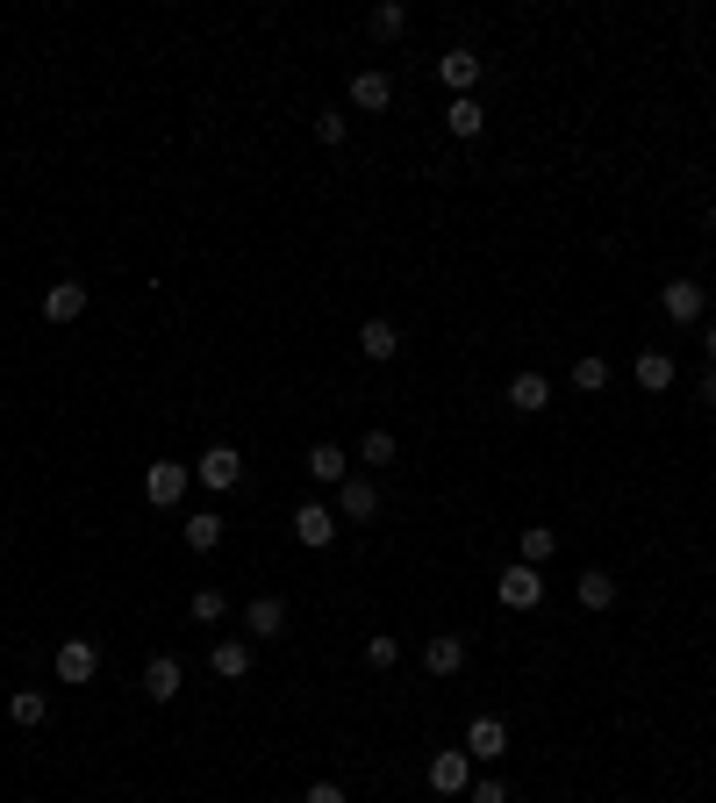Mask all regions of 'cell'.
Wrapping results in <instances>:
<instances>
[{"label": "cell", "mask_w": 716, "mask_h": 803, "mask_svg": "<svg viewBox=\"0 0 716 803\" xmlns=\"http://www.w3.org/2000/svg\"><path fill=\"white\" fill-rule=\"evenodd\" d=\"M660 309L674 316V323H703V316H709V287L703 280H666L660 287Z\"/></svg>", "instance_id": "cell-3"}, {"label": "cell", "mask_w": 716, "mask_h": 803, "mask_svg": "<svg viewBox=\"0 0 716 803\" xmlns=\"http://www.w3.org/2000/svg\"><path fill=\"white\" fill-rule=\"evenodd\" d=\"M430 790L437 796H466V790H474V753H466V747H445L430 761Z\"/></svg>", "instance_id": "cell-2"}, {"label": "cell", "mask_w": 716, "mask_h": 803, "mask_svg": "<svg viewBox=\"0 0 716 803\" xmlns=\"http://www.w3.org/2000/svg\"><path fill=\"white\" fill-rule=\"evenodd\" d=\"M544 402H552V381H544V373H516L509 381V409L516 416H538Z\"/></svg>", "instance_id": "cell-17"}, {"label": "cell", "mask_w": 716, "mask_h": 803, "mask_svg": "<svg viewBox=\"0 0 716 803\" xmlns=\"http://www.w3.org/2000/svg\"><path fill=\"white\" fill-rule=\"evenodd\" d=\"M243 631H251V639H287V603L280 596L243 603Z\"/></svg>", "instance_id": "cell-10"}, {"label": "cell", "mask_w": 716, "mask_h": 803, "mask_svg": "<svg viewBox=\"0 0 716 803\" xmlns=\"http://www.w3.org/2000/svg\"><path fill=\"white\" fill-rule=\"evenodd\" d=\"M187 617H194V625H222V617H230V596H222V588H194Z\"/></svg>", "instance_id": "cell-24"}, {"label": "cell", "mask_w": 716, "mask_h": 803, "mask_svg": "<svg viewBox=\"0 0 716 803\" xmlns=\"http://www.w3.org/2000/svg\"><path fill=\"white\" fill-rule=\"evenodd\" d=\"M301 803H352V796H344L338 782H309V790H301Z\"/></svg>", "instance_id": "cell-32"}, {"label": "cell", "mask_w": 716, "mask_h": 803, "mask_svg": "<svg viewBox=\"0 0 716 803\" xmlns=\"http://www.w3.org/2000/svg\"><path fill=\"white\" fill-rule=\"evenodd\" d=\"M294 538L309 545V553H323V545L338 538V509H323V503H301V509H294Z\"/></svg>", "instance_id": "cell-6"}, {"label": "cell", "mask_w": 716, "mask_h": 803, "mask_svg": "<svg viewBox=\"0 0 716 803\" xmlns=\"http://www.w3.org/2000/svg\"><path fill=\"white\" fill-rule=\"evenodd\" d=\"M359 460L365 466H394V431H365L359 437Z\"/></svg>", "instance_id": "cell-29"}, {"label": "cell", "mask_w": 716, "mask_h": 803, "mask_svg": "<svg viewBox=\"0 0 716 803\" xmlns=\"http://www.w3.org/2000/svg\"><path fill=\"white\" fill-rule=\"evenodd\" d=\"M338 517H352V524H373L380 517V488H373V481H338Z\"/></svg>", "instance_id": "cell-8"}, {"label": "cell", "mask_w": 716, "mask_h": 803, "mask_svg": "<svg viewBox=\"0 0 716 803\" xmlns=\"http://www.w3.org/2000/svg\"><path fill=\"white\" fill-rule=\"evenodd\" d=\"M573 388H581V395H602V388H609V359H595V352L573 359Z\"/></svg>", "instance_id": "cell-28"}, {"label": "cell", "mask_w": 716, "mask_h": 803, "mask_svg": "<svg viewBox=\"0 0 716 803\" xmlns=\"http://www.w3.org/2000/svg\"><path fill=\"white\" fill-rule=\"evenodd\" d=\"M51 668H58V681H65V689H86V681L101 675V646L94 639H65L51 653Z\"/></svg>", "instance_id": "cell-1"}, {"label": "cell", "mask_w": 716, "mask_h": 803, "mask_svg": "<svg viewBox=\"0 0 716 803\" xmlns=\"http://www.w3.org/2000/svg\"><path fill=\"white\" fill-rule=\"evenodd\" d=\"M8 718L22 724V732H37V724L51 718V703H43V689H14V696H8Z\"/></svg>", "instance_id": "cell-23"}, {"label": "cell", "mask_w": 716, "mask_h": 803, "mask_svg": "<svg viewBox=\"0 0 716 803\" xmlns=\"http://www.w3.org/2000/svg\"><path fill=\"white\" fill-rule=\"evenodd\" d=\"M365 29H373V37H402V29H408V8H402V0H380V8L365 14Z\"/></svg>", "instance_id": "cell-27"}, {"label": "cell", "mask_w": 716, "mask_h": 803, "mask_svg": "<svg viewBox=\"0 0 716 803\" xmlns=\"http://www.w3.org/2000/svg\"><path fill=\"white\" fill-rule=\"evenodd\" d=\"M437 80H445L452 94H474V86H480V58L459 43V51H445V58H437Z\"/></svg>", "instance_id": "cell-14"}, {"label": "cell", "mask_w": 716, "mask_h": 803, "mask_svg": "<svg viewBox=\"0 0 716 803\" xmlns=\"http://www.w3.org/2000/svg\"><path fill=\"white\" fill-rule=\"evenodd\" d=\"M703 352H709V367H716V323H703Z\"/></svg>", "instance_id": "cell-34"}, {"label": "cell", "mask_w": 716, "mask_h": 803, "mask_svg": "<svg viewBox=\"0 0 716 803\" xmlns=\"http://www.w3.org/2000/svg\"><path fill=\"white\" fill-rule=\"evenodd\" d=\"M194 474H201L208 488L222 495V488H237V481H243V452H237V445H208L201 460H194Z\"/></svg>", "instance_id": "cell-4"}, {"label": "cell", "mask_w": 716, "mask_h": 803, "mask_svg": "<svg viewBox=\"0 0 716 803\" xmlns=\"http://www.w3.org/2000/svg\"><path fill=\"white\" fill-rule=\"evenodd\" d=\"M709 230H716V194H709Z\"/></svg>", "instance_id": "cell-36"}, {"label": "cell", "mask_w": 716, "mask_h": 803, "mask_svg": "<svg viewBox=\"0 0 716 803\" xmlns=\"http://www.w3.org/2000/svg\"><path fill=\"white\" fill-rule=\"evenodd\" d=\"M573 603H581V610H609V603H616V574L588 567L581 581H573Z\"/></svg>", "instance_id": "cell-19"}, {"label": "cell", "mask_w": 716, "mask_h": 803, "mask_svg": "<svg viewBox=\"0 0 716 803\" xmlns=\"http://www.w3.org/2000/svg\"><path fill=\"white\" fill-rule=\"evenodd\" d=\"M216 545H222V517H216V509L187 517V553H216Z\"/></svg>", "instance_id": "cell-26"}, {"label": "cell", "mask_w": 716, "mask_h": 803, "mask_svg": "<svg viewBox=\"0 0 716 803\" xmlns=\"http://www.w3.org/2000/svg\"><path fill=\"white\" fill-rule=\"evenodd\" d=\"M144 495H151L158 509H173L179 495H187V466H179V460H158V466L144 474Z\"/></svg>", "instance_id": "cell-11"}, {"label": "cell", "mask_w": 716, "mask_h": 803, "mask_svg": "<svg viewBox=\"0 0 716 803\" xmlns=\"http://www.w3.org/2000/svg\"><path fill=\"white\" fill-rule=\"evenodd\" d=\"M387 101H394V80H387V72H352V109L380 115Z\"/></svg>", "instance_id": "cell-18"}, {"label": "cell", "mask_w": 716, "mask_h": 803, "mask_svg": "<svg viewBox=\"0 0 716 803\" xmlns=\"http://www.w3.org/2000/svg\"><path fill=\"white\" fill-rule=\"evenodd\" d=\"M208 668H216L222 681H243V675H251V646H243V639H216V653H208Z\"/></svg>", "instance_id": "cell-20"}, {"label": "cell", "mask_w": 716, "mask_h": 803, "mask_svg": "<svg viewBox=\"0 0 716 803\" xmlns=\"http://www.w3.org/2000/svg\"><path fill=\"white\" fill-rule=\"evenodd\" d=\"M466 803H509V790H501V782H474V790H466Z\"/></svg>", "instance_id": "cell-33"}, {"label": "cell", "mask_w": 716, "mask_h": 803, "mask_svg": "<svg viewBox=\"0 0 716 803\" xmlns=\"http://www.w3.org/2000/svg\"><path fill=\"white\" fill-rule=\"evenodd\" d=\"M501 603H509V610H538V603H544V574L523 567V559L501 567Z\"/></svg>", "instance_id": "cell-5"}, {"label": "cell", "mask_w": 716, "mask_h": 803, "mask_svg": "<svg viewBox=\"0 0 716 803\" xmlns=\"http://www.w3.org/2000/svg\"><path fill=\"white\" fill-rule=\"evenodd\" d=\"M703 402H709V409H716V367H709V373H703Z\"/></svg>", "instance_id": "cell-35"}, {"label": "cell", "mask_w": 716, "mask_h": 803, "mask_svg": "<svg viewBox=\"0 0 716 803\" xmlns=\"http://www.w3.org/2000/svg\"><path fill=\"white\" fill-rule=\"evenodd\" d=\"M445 130H452V136H480V130H487L480 101H474V94H459V101H452V109H445Z\"/></svg>", "instance_id": "cell-25"}, {"label": "cell", "mask_w": 716, "mask_h": 803, "mask_svg": "<svg viewBox=\"0 0 716 803\" xmlns=\"http://www.w3.org/2000/svg\"><path fill=\"white\" fill-rule=\"evenodd\" d=\"M309 474L315 481H352V452L344 445H309Z\"/></svg>", "instance_id": "cell-21"}, {"label": "cell", "mask_w": 716, "mask_h": 803, "mask_svg": "<svg viewBox=\"0 0 716 803\" xmlns=\"http://www.w3.org/2000/svg\"><path fill=\"white\" fill-rule=\"evenodd\" d=\"M344 130H352V115H344V109H323V115H315V136H323V144H344Z\"/></svg>", "instance_id": "cell-31"}, {"label": "cell", "mask_w": 716, "mask_h": 803, "mask_svg": "<svg viewBox=\"0 0 716 803\" xmlns=\"http://www.w3.org/2000/svg\"><path fill=\"white\" fill-rule=\"evenodd\" d=\"M394 660H402V646H394L387 631H373V639H365V668H394Z\"/></svg>", "instance_id": "cell-30"}, {"label": "cell", "mask_w": 716, "mask_h": 803, "mask_svg": "<svg viewBox=\"0 0 716 803\" xmlns=\"http://www.w3.org/2000/svg\"><path fill=\"white\" fill-rule=\"evenodd\" d=\"M423 668H430V675H459L466 668V639H459V631H437V639L423 646Z\"/></svg>", "instance_id": "cell-16"}, {"label": "cell", "mask_w": 716, "mask_h": 803, "mask_svg": "<svg viewBox=\"0 0 716 803\" xmlns=\"http://www.w3.org/2000/svg\"><path fill=\"white\" fill-rule=\"evenodd\" d=\"M86 316V287L80 280H58L51 295H43V323H80Z\"/></svg>", "instance_id": "cell-13"}, {"label": "cell", "mask_w": 716, "mask_h": 803, "mask_svg": "<svg viewBox=\"0 0 716 803\" xmlns=\"http://www.w3.org/2000/svg\"><path fill=\"white\" fill-rule=\"evenodd\" d=\"M179 689H187V668H179L173 653H151V668H144V696H151V703H173Z\"/></svg>", "instance_id": "cell-7"}, {"label": "cell", "mask_w": 716, "mask_h": 803, "mask_svg": "<svg viewBox=\"0 0 716 803\" xmlns=\"http://www.w3.org/2000/svg\"><path fill=\"white\" fill-rule=\"evenodd\" d=\"M516 553H523V567H544V559L559 553V532H552V524H523V538H516Z\"/></svg>", "instance_id": "cell-22"}, {"label": "cell", "mask_w": 716, "mask_h": 803, "mask_svg": "<svg viewBox=\"0 0 716 803\" xmlns=\"http://www.w3.org/2000/svg\"><path fill=\"white\" fill-rule=\"evenodd\" d=\"M466 753H474V761H501V753H509V724L501 718H474L466 724Z\"/></svg>", "instance_id": "cell-12"}, {"label": "cell", "mask_w": 716, "mask_h": 803, "mask_svg": "<svg viewBox=\"0 0 716 803\" xmlns=\"http://www.w3.org/2000/svg\"><path fill=\"white\" fill-rule=\"evenodd\" d=\"M637 388H645V395H666V388H674V352H660V344H652V352H637Z\"/></svg>", "instance_id": "cell-15"}, {"label": "cell", "mask_w": 716, "mask_h": 803, "mask_svg": "<svg viewBox=\"0 0 716 803\" xmlns=\"http://www.w3.org/2000/svg\"><path fill=\"white\" fill-rule=\"evenodd\" d=\"M359 352L373 359V367H387V359L402 352V330H394L387 316H365V323H359Z\"/></svg>", "instance_id": "cell-9"}]
</instances>
